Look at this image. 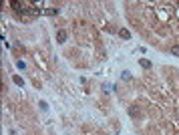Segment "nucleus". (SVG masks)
Masks as SVG:
<instances>
[{
	"mask_svg": "<svg viewBox=\"0 0 179 135\" xmlns=\"http://www.w3.org/2000/svg\"><path fill=\"white\" fill-rule=\"evenodd\" d=\"M119 36H121V39H125V40H129L131 39V32L127 28H121V30H119Z\"/></svg>",
	"mask_w": 179,
	"mask_h": 135,
	"instance_id": "f03ea898",
	"label": "nucleus"
},
{
	"mask_svg": "<svg viewBox=\"0 0 179 135\" xmlns=\"http://www.w3.org/2000/svg\"><path fill=\"white\" fill-rule=\"evenodd\" d=\"M139 65L143 69H151V61H147V58H139Z\"/></svg>",
	"mask_w": 179,
	"mask_h": 135,
	"instance_id": "20e7f679",
	"label": "nucleus"
},
{
	"mask_svg": "<svg viewBox=\"0 0 179 135\" xmlns=\"http://www.w3.org/2000/svg\"><path fill=\"white\" fill-rule=\"evenodd\" d=\"M67 39H68V32H67L64 28H58V30H57V40H58V44L67 43Z\"/></svg>",
	"mask_w": 179,
	"mask_h": 135,
	"instance_id": "f257e3e1",
	"label": "nucleus"
},
{
	"mask_svg": "<svg viewBox=\"0 0 179 135\" xmlns=\"http://www.w3.org/2000/svg\"><path fill=\"white\" fill-rule=\"evenodd\" d=\"M38 105H40V109H42V111H46V109H49V105H46V103H44V101H40Z\"/></svg>",
	"mask_w": 179,
	"mask_h": 135,
	"instance_id": "9d476101",
	"label": "nucleus"
},
{
	"mask_svg": "<svg viewBox=\"0 0 179 135\" xmlns=\"http://www.w3.org/2000/svg\"><path fill=\"white\" fill-rule=\"evenodd\" d=\"M129 115L131 117H137V115H139V107H137V105H131L129 107Z\"/></svg>",
	"mask_w": 179,
	"mask_h": 135,
	"instance_id": "7ed1b4c3",
	"label": "nucleus"
},
{
	"mask_svg": "<svg viewBox=\"0 0 179 135\" xmlns=\"http://www.w3.org/2000/svg\"><path fill=\"white\" fill-rule=\"evenodd\" d=\"M12 81H14L18 87H24V81H22V77H18V75H14V77H12Z\"/></svg>",
	"mask_w": 179,
	"mask_h": 135,
	"instance_id": "39448f33",
	"label": "nucleus"
},
{
	"mask_svg": "<svg viewBox=\"0 0 179 135\" xmlns=\"http://www.w3.org/2000/svg\"><path fill=\"white\" fill-rule=\"evenodd\" d=\"M10 6H12V8H14V10H20V6H22V2H16V0H12V2H10Z\"/></svg>",
	"mask_w": 179,
	"mask_h": 135,
	"instance_id": "0eeeda50",
	"label": "nucleus"
},
{
	"mask_svg": "<svg viewBox=\"0 0 179 135\" xmlns=\"http://www.w3.org/2000/svg\"><path fill=\"white\" fill-rule=\"evenodd\" d=\"M121 77H123V79H125V81H129V79H131V75H129V71H123V75H121Z\"/></svg>",
	"mask_w": 179,
	"mask_h": 135,
	"instance_id": "1a4fd4ad",
	"label": "nucleus"
},
{
	"mask_svg": "<svg viewBox=\"0 0 179 135\" xmlns=\"http://www.w3.org/2000/svg\"><path fill=\"white\" fill-rule=\"evenodd\" d=\"M171 54H173V57H179V44H173V47H171Z\"/></svg>",
	"mask_w": 179,
	"mask_h": 135,
	"instance_id": "423d86ee",
	"label": "nucleus"
},
{
	"mask_svg": "<svg viewBox=\"0 0 179 135\" xmlns=\"http://www.w3.org/2000/svg\"><path fill=\"white\" fill-rule=\"evenodd\" d=\"M46 14H49V16H57L58 14V8H49V10H46Z\"/></svg>",
	"mask_w": 179,
	"mask_h": 135,
	"instance_id": "6e6552de",
	"label": "nucleus"
}]
</instances>
